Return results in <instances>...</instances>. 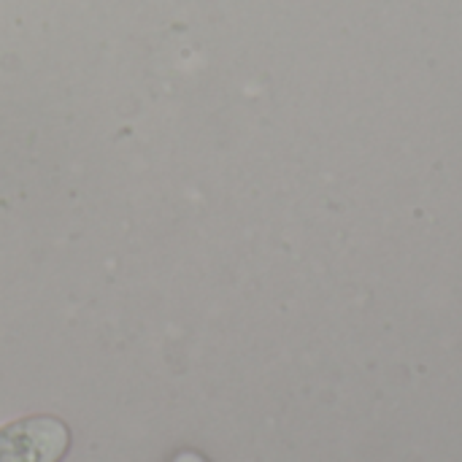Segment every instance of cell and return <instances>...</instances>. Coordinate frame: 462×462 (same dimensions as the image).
Instances as JSON below:
<instances>
[{"mask_svg": "<svg viewBox=\"0 0 462 462\" xmlns=\"http://www.w3.org/2000/svg\"><path fill=\"white\" fill-rule=\"evenodd\" d=\"M171 462H208L200 452H192V449H184V452H179L176 457Z\"/></svg>", "mask_w": 462, "mask_h": 462, "instance_id": "2", "label": "cell"}, {"mask_svg": "<svg viewBox=\"0 0 462 462\" xmlns=\"http://www.w3.org/2000/svg\"><path fill=\"white\" fill-rule=\"evenodd\" d=\"M70 428L54 414H32L0 428V462H62Z\"/></svg>", "mask_w": 462, "mask_h": 462, "instance_id": "1", "label": "cell"}]
</instances>
